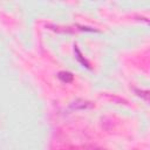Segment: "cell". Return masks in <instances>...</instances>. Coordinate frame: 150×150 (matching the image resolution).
<instances>
[{
	"mask_svg": "<svg viewBox=\"0 0 150 150\" xmlns=\"http://www.w3.org/2000/svg\"><path fill=\"white\" fill-rule=\"evenodd\" d=\"M59 77L63 81V82H70L73 80V75L70 73H66V71H61L59 74Z\"/></svg>",
	"mask_w": 150,
	"mask_h": 150,
	"instance_id": "6da1fadb",
	"label": "cell"
}]
</instances>
